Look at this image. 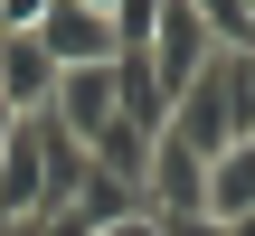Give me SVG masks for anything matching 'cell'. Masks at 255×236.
I'll list each match as a JSON object with an SVG mask.
<instances>
[{"label": "cell", "mask_w": 255, "mask_h": 236, "mask_svg": "<svg viewBox=\"0 0 255 236\" xmlns=\"http://www.w3.org/2000/svg\"><path fill=\"white\" fill-rule=\"evenodd\" d=\"M76 180H85V151H76L47 114H19L9 142H0V218H9V227L57 218V208L76 199Z\"/></svg>", "instance_id": "6da1fadb"}, {"label": "cell", "mask_w": 255, "mask_h": 236, "mask_svg": "<svg viewBox=\"0 0 255 236\" xmlns=\"http://www.w3.org/2000/svg\"><path fill=\"white\" fill-rule=\"evenodd\" d=\"M170 142H189L199 161H218L227 142H255V76H246V47H218V57L170 95Z\"/></svg>", "instance_id": "7a4b0ae2"}, {"label": "cell", "mask_w": 255, "mask_h": 236, "mask_svg": "<svg viewBox=\"0 0 255 236\" xmlns=\"http://www.w3.org/2000/svg\"><path fill=\"white\" fill-rule=\"evenodd\" d=\"M47 123L76 142V151H95L114 123H123V95H114V66H66L57 76V95H47Z\"/></svg>", "instance_id": "3957f363"}, {"label": "cell", "mask_w": 255, "mask_h": 236, "mask_svg": "<svg viewBox=\"0 0 255 236\" xmlns=\"http://www.w3.org/2000/svg\"><path fill=\"white\" fill-rule=\"evenodd\" d=\"M199 199H208V161L189 151V142H151V161H142V218H199Z\"/></svg>", "instance_id": "277c9868"}, {"label": "cell", "mask_w": 255, "mask_h": 236, "mask_svg": "<svg viewBox=\"0 0 255 236\" xmlns=\"http://www.w3.org/2000/svg\"><path fill=\"white\" fill-rule=\"evenodd\" d=\"M218 57V38H208V19L189 9V0H161V28H151V47H142V66L161 76V95H180L199 66Z\"/></svg>", "instance_id": "5b68a950"}, {"label": "cell", "mask_w": 255, "mask_h": 236, "mask_svg": "<svg viewBox=\"0 0 255 236\" xmlns=\"http://www.w3.org/2000/svg\"><path fill=\"white\" fill-rule=\"evenodd\" d=\"M38 47H47L57 76H66V66H114V57H123V47H114V19H95V9H76V0H47Z\"/></svg>", "instance_id": "8992f818"}, {"label": "cell", "mask_w": 255, "mask_h": 236, "mask_svg": "<svg viewBox=\"0 0 255 236\" xmlns=\"http://www.w3.org/2000/svg\"><path fill=\"white\" fill-rule=\"evenodd\" d=\"M57 95V66L38 38H0V114H47Z\"/></svg>", "instance_id": "52a82bcc"}, {"label": "cell", "mask_w": 255, "mask_h": 236, "mask_svg": "<svg viewBox=\"0 0 255 236\" xmlns=\"http://www.w3.org/2000/svg\"><path fill=\"white\" fill-rule=\"evenodd\" d=\"M199 218H218V227L255 218V142H227V151L208 161V199H199Z\"/></svg>", "instance_id": "ba28073f"}, {"label": "cell", "mask_w": 255, "mask_h": 236, "mask_svg": "<svg viewBox=\"0 0 255 236\" xmlns=\"http://www.w3.org/2000/svg\"><path fill=\"white\" fill-rule=\"evenodd\" d=\"M189 9L208 19V38H218V47H246V9H237V0H189Z\"/></svg>", "instance_id": "9c48e42d"}, {"label": "cell", "mask_w": 255, "mask_h": 236, "mask_svg": "<svg viewBox=\"0 0 255 236\" xmlns=\"http://www.w3.org/2000/svg\"><path fill=\"white\" fill-rule=\"evenodd\" d=\"M38 19H47V0H0V38H38Z\"/></svg>", "instance_id": "30bf717a"}, {"label": "cell", "mask_w": 255, "mask_h": 236, "mask_svg": "<svg viewBox=\"0 0 255 236\" xmlns=\"http://www.w3.org/2000/svg\"><path fill=\"white\" fill-rule=\"evenodd\" d=\"M104 236H161V218H123V227H104Z\"/></svg>", "instance_id": "8fae6325"}, {"label": "cell", "mask_w": 255, "mask_h": 236, "mask_svg": "<svg viewBox=\"0 0 255 236\" xmlns=\"http://www.w3.org/2000/svg\"><path fill=\"white\" fill-rule=\"evenodd\" d=\"M76 9H95V19H114V0H76Z\"/></svg>", "instance_id": "7c38bea8"}, {"label": "cell", "mask_w": 255, "mask_h": 236, "mask_svg": "<svg viewBox=\"0 0 255 236\" xmlns=\"http://www.w3.org/2000/svg\"><path fill=\"white\" fill-rule=\"evenodd\" d=\"M237 9H246V47H255V0H237Z\"/></svg>", "instance_id": "4fadbf2b"}, {"label": "cell", "mask_w": 255, "mask_h": 236, "mask_svg": "<svg viewBox=\"0 0 255 236\" xmlns=\"http://www.w3.org/2000/svg\"><path fill=\"white\" fill-rule=\"evenodd\" d=\"M0 236H28V227H9V218H0Z\"/></svg>", "instance_id": "5bb4252c"}, {"label": "cell", "mask_w": 255, "mask_h": 236, "mask_svg": "<svg viewBox=\"0 0 255 236\" xmlns=\"http://www.w3.org/2000/svg\"><path fill=\"white\" fill-rule=\"evenodd\" d=\"M246 76H255V47H246Z\"/></svg>", "instance_id": "9a60e30c"}]
</instances>
